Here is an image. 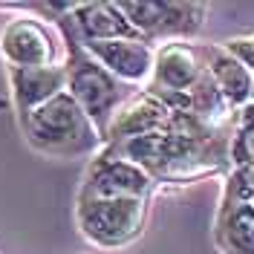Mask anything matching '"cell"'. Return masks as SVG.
<instances>
[{"mask_svg":"<svg viewBox=\"0 0 254 254\" xmlns=\"http://www.w3.org/2000/svg\"><path fill=\"white\" fill-rule=\"evenodd\" d=\"M23 139L38 153L55 159H93L104 150L101 130L69 93L55 95L44 107L17 116Z\"/></svg>","mask_w":254,"mask_h":254,"instance_id":"6da1fadb","label":"cell"},{"mask_svg":"<svg viewBox=\"0 0 254 254\" xmlns=\"http://www.w3.org/2000/svg\"><path fill=\"white\" fill-rule=\"evenodd\" d=\"M55 26L61 29V38H64V44H66V55H64L66 93L75 98V104L90 116V122L104 136V130L110 125V119L116 116V110L127 101L130 87H125L119 78H113L110 72L81 47L78 35L69 29L64 20H58Z\"/></svg>","mask_w":254,"mask_h":254,"instance_id":"7a4b0ae2","label":"cell"},{"mask_svg":"<svg viewBox=\"0 0 254 254\" xmlns=\"http://www.w3.org/2000/svg\"><path fill=\"white\" fill-rule=\"evenodd\" d=\"M147 199H101V196H75V228L95 249H125L142 237L147 225Z\"/></svg>","mask_w":254,"mask_h":254,"instance_id":"3957f363","label":"cell"},{"mask_svg":"<svg viewBox=\"0 0 254 254\" xmlns=\"http://www.w3.org/2000/svg\"><path fill=\"white\" fill-rule=\"evenodd\" d=\"M119 9L144 41H188L205 26L208 3L196 0H119Z\"/></svg>","mask_w":254,"mask_h":254,"instance_id":"277c9868","label":"cell"},{"mask_svg":"<svg viewBox=\"0 0 254 254\" xmlns=\"http://www.w3.org/2000/svg\"><path fill=\"white\" fill-rule=\"evenodd\" d=\"M66 44L61 29L44 17L17 15L0 29V58L6 66L35 69V66H58L64 64Z\"/></svg>","mask_w":254,"mask_h":254,"instance_id":"5b68a950","label":"cell"},{"mask_svg":"<svg viewBox=\"0 0 254 254\" xmlns=\"http://www.w3.org/2000/svg\"><path fill=\"white\" fill-rule=\"evenodd\" d=\"M153 176L142 171L136 162L113 153L104 147L98 156L87 162V171L81 176V185L75 196H101V199H116V196H130V199H150L153 190Z\"/></svg>","mask_w":254,"mask_h":254,"instance_id":"8992f818","label":"cell"},{"mask_svg":"<svg viewBox=\"0 0 254 254\" xmlns=\"http://www.w3.org/2000/svg\"><path fill=\"white\" fill-rule=\"evenodd\" d=\"M61 20V17H58ZM66 23V20H64ZM81 41V38H78ZM81 47L101 64L113 78H119L125 87L144 90L153 78L156 64V47L144 38H119V41H81Z\"/></svg>","mask_w":254,"mask_h":254,"instance_id":"52a82bcc","label":"cell"},{"mask_svg":"<svg viewBox=\"0 0 254 254\" xmlns=\"http://www.w3.org/2000/svg\"><path fill=\"white\" fill-rule=\"evenodd\" d=\"M174 119L176 113L168 104H162L150 90L130 93L104 130V144H119L147 133H171Z\"/></svg>","mask_w":254,"mask_h":254,"instance_id":"ba28073f","label":"cell"},{"mask_svg":"<svg viewBox=\"0 0 254 254\" xmlns=\"http://www.w3.org/2000/svg\"><path fill=\"white\" fill-rule=\"evenodd\" d=\"M202 75H205V61H202L199 47L185 44V41H171V44L156 47L153 78L147 87L162 90V93L188 95Z\"/></svg>","mask_w":254,"mask_h":254,"instance_id":"9c48e42d","label":"cell"},{"mask_svg":"<svg viewBox=\"0 0 254 254\" xmlns=\"http://www.w3.org/2000/svg\"><path fill=\"white\" fill-rule=\"evenodd\" d=\"M66 26L81 41H119V38H142L125 17L119 3L110 0H93V3H72L69 12L61 15Z\"/></svg>","mask_w":254,"mask_h":254,"instance_id":"30bf717a","label":"cell"},{"mask_svg":"<svg viewBox=\"0 0 254 254\" xmlns=\"http://www.w3.org/2000/svg\"><path fill=\"white\" fill-rule=\"evenodd\" d=\"M9 75V95H12V107L17 116L29 110L44 107L55 95L66 93V66H35V69H17L6 66Z\"/></svg>","mask_w":254,"mask_h":254,"instance_id":"8fae6325","label":"cell"},{"mask_svg":"<svg viewBox=\"0 0 254 254\" xmlns=\"http://www.w3.org/2000/svg\"><path fill=\"white\" fill-rule=\"evenodd\" d=\"M199 52H202L208 75H211L214 84L220 87V93L228 98V104H231L234 110H243V107L252 101L254 72L249 66H243L231 52H225L220 44H214V47H211V44H208V47H199Z\"/></svg>","mask_w":254,"mask_h":254,"instance_id":"7c38bea8","label":"cell"},{"mask_svg":"<svg viewBox=\"0 0 254 254\" xmlns=\"http://www.w3.org/2000/svg\"><path fill=\"white\" fill-rule=\"evenodd\" d=\"M214 243L222 254H254V202L220 199Z\"/></svg>","mask_w":254,"mask_h":254,"instance_id":"4fadbf2b","label":"cell"},{"mask_svg":"<svg viewBox=\"0 0 254 254\" xmlns=\"http://www.w3.org/2000/svg\"><path fill=\"white\" fill-rule=\"evenodd\" d=\"M231 165L240 168V165H254V130H234L231 133Z\"/></svg>","mask_w":254,"mask_h":254,"instance_id":"5bb4252c","label":"cell"},{"mask_svg":"<svg viewBox=\"0 0 254 254\" xmlns=\"http://www.w3.org/2000/svg\"><path fill=\"white\" fill-rule=\"evenodd\" d=\"M220 47L225 52H231L243 66H249L254 72V32L252 35H240V38H228V41H222Z\"/></svg>","mask_w":254,"mask_h":254,"instance_id":"9a60e30c","label":"cell"},{"mask_svg":"<svg viewBox=\"0 0 254 254\" xmlns=\"http://www.w3.org/2000/svg\"><path fill=\"white\" fill-rule=\"evenodd\" d=\"M237 127L240 130H254V101H249L243 110H237Z\"/></svg>","mask_w":254,"mask_h":254,"instance_id":"2e32d148","label":"cell"},{"mask_svg":"<svg viewBox=\"0 0 254 254\" xmlns=\"http://www.w3.org/2000/svg\"><path fill=\"white\" fill-rule=\"evenodd\" d=\"M252 101H254V93H252Z\"/></svg>","mask_w":254,"mask_h":254,"instance_id":"e0dca14e","label":"cell"}]
</instances>
